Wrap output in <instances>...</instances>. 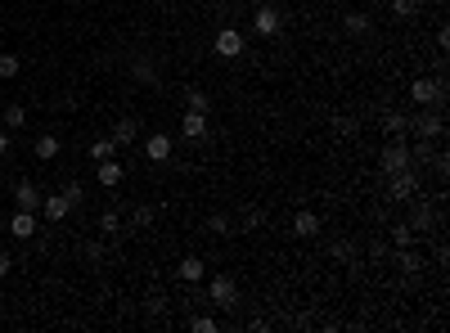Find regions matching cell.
I'll return each instance as SVG.
<instances>
[{
	"label": "cell",
	"mask_w": 450,
	"mask_h": 333,
	"mask_svg": "<svg viewBox=\"0 0 450 333\" xmlns=\"http://www.w3.org/2000/svg\"><path fill=\"white\" fill-rule=\"evenodd\" d=\"M0 122H5V131H23V127H28V108H23V104H9L5 113H0Z\"/></svg>",
	"instance_id": "cell-15"
},
{
	"label": "cell",
	"mask_w": 450,
	"mask_h": 333,
	"mask_svg": "<svg viewBox=\"0 0 450 333\" xmlns=\"http://www.w3.org/2000/svg\"><path fill=\"white\" fill-rule=\"evenodd\" d=\"M415 131H419V140H423V135H428V140H437V135H442V117H419Z\"/></svg>",
	"instance_id": "cell-21"
},
{
	"label": "cell",
	"mask_w": 450,
	"mask_h": 333,
	"mask_svg": "<svg viewBox=\"0 0 450 333\" xmlns=\"http://www.w3.org/2000/svg\"><path fill=\"white\" fill-rule=\"evenodd\" d=\"M32 153L41 158V163H50V158H59V140H54V135H41V140L32 144Z\"/></svg>",
	"instance_id": "cell-17"
},
{
	"label": "cell",
	"mask_w": 450,
	"mask_h": 333,
	"mask_svg": "<svg viewBox=\"0 0 450 333\" xmlns=\"http://www.w3.org/2000/svg\"><path fill=\"white\" fill-rule=\"evenodd\" d=\"M383 131H387V135H405V131H410V117H405V113H387V117H383Z\"/></svg>",
	"instance_id": "cell-19"
},
{
	"label": "cell",
	"mask_w": 450,
	"mask_h": 333,
	"mask_svg": "<svg viewBox=\"0 0 450 333\" xmlns=\"http://www.w3.org/2000/svg\"><path fill=\"white\" fill-rule=\"evenodd\" d=\"M189 108H194V113H212V100L203 90H189Z\"/></svg>",
	"instance_id": "cell-23"
},
{
	"label": "cell",
	"mask_w": 450,
	"mask_h": 333,
	"mask_svg": "<svg viewBox=\"0 0 450 333\" xmlns=\"http://www.w3.org/2000/svg\"><path fill=\"white\" fill-rule=\"evenodd\" d=\"M180 279H185V284H203V279H208L203 257H185V262H180Z\"/></svg>",
	"instance_id": "cell-14"
},
{
	"label": "cell",
	"mask_w": 450,
	"mask_h": 333,
	"mask_svg": "<svg viewBox=\"0 0 450 333\" xmlns=\"http://www.w3.org/2000/svg\"><path fill=\"white\" fill-rule=\"evenodd\" d=\"M100 230L113 234V230H117V212H104V216H100Z\"/></svg>",
	"instance_id": "cell-27"
},
{
	"label": "cell",
	"mask_w": 450,
	"mask_h": 333,
	"mask_svg": "<svg viewBox=\"0 0 450 333\" xmlns=\"http://www.w3.org/2000/svg\"><path fill=\"white\" fill-rule=\"evenodd\" d=\"M180 131H185L189 140H203V135H208V113H194L189 108V113L180 117Z\"/></svg>",
	"instance_id": "cell-12"
},
{
	"label": "cell",
	"mask_w": 450,
	"mask_h": 333,
	"mask_svg": "<svg viewBox=\"0 0 450 333\" xmlns=\"http://www.w3.org/2000/svg\"><path fill=\"white\" fill-rule=\"evenodd\" d=\"M212 50H216V59H239L243 54V32L239 28H221L216 41H212Z\"/></svg>",
	"instance_id": "cell-3"
},
{
	"label": "cell",
	"mask_w": 450,
	"mask_h": 333,
	"mask_svg": "<svg viewBox=\"0 0 450 333\" xmlns=\"http://www.w3.org/2000/svg\"><path fill=\"white\" fill-rule=\"evenodd\" d=\"M18 68H23V59H18V54H0V81H14V77H18Z\"/></svg>",
	"instance_id": "cell-20"
},
{
	"label": "cell",
	"mask_w": 450,
	"mask_h": 333,
	"mask_svg": "<svg viewBox=\"0 0 450 333\" xmlns=\"http://www.w3.org/2000/svg\"><path fill=\"white\" fill-rule=\"evenodd\" d=\"M252 28H257V36H275V32H279V9L261 5L257 14H252Z\"/></svg>",
	"instance_id": "cell-11"
},
{
	"label": "cell",
	"mask_w": 450,
	"mask_h": 333,
	"mask_svg": "<svg viewBox=\"0 0 450 333\" xmlns=\"http://www.w3.org/2000/svg\"><path fill=\"white\" fill-rule=\"evenodd\" d=\"M41 212H45V221H64L72 212V199L68 194H41Z\"/></svg>",
	"instance_id": "cell-6"
},
{
	"label": "cell",
	"mask_w": 450,
	"mask_h": 333,
	"mask_svg": "<svg viewBox=\"0 0 450 333\" xmlns=\"http://www.w3.org/2000/svg\"><path fill=\"white\" fill-rule=\"evenodd\" d=\"M415 9H419V0H392V14L396 18H410Z\"/></svg>",
	"instance_id": "cell-25"
},
{
	"label": "cell",
	"mask_w": 450,
	"mask_h": 333,
	"mask_svg": "<svg viewBox=\"0 0 450 333\" xmlns=\"http://www.w3.org/2000/svg\"><path fill=\"white\" fill-rule=\"evenodd\" d=\"M208 298L221 306V311H230V306L239 302V284H235V275H216V279L208 284Z\"/></svg>",
	"instance_id": "cell-2"
},
{
	"label": "cell",
	"mask_w": 450,
	"mask_h": 333,
	"mask_svg": "<svg viewBox=\"0 0 450 333\" xmlns=\"http://www.w3.org/2000/svg\"><path fill=\"white\" fill-rule=\"evenodd\" d=\"M208 230H212V234H230V221L216 212V216H208Z\"/></svg>",
	"instance_id": "cell-26"
},
{
	"label": "cell",
	"mask_w": 450,
	"mask_h": 333,
	"mask_svg": "<svg viewBox=\"0 0 450 333\" xmlns=\"http://www.w3.org/2000/svg\"><path fill=\"white\" fill-rule=\"evenodd\" d=\"M113 153H117V140H113V135H100V140L90 144V158H95V163H104V158H113Z\"/></svg>",
	"instance_id": "cell-18"
},
{
	"label": "cell",
	"mask_w": 450,
	"mask_h": 333,
	"mask_svg": "<svg viewBox=\"0 0 450 333\" xmlns=\"http://www.w3.org/2000/svg\"><path fill=\"white\" fill-rule=\"evenodd\" d=\"M9 270H14V257H9V252H0V275H9Z\"/></svg>",
	"instance_id": "cell-30"
},
{
	"label": "cell",
	"mask_w": 450,
	"mask_h": 333,
	"mask_svg": "<svg viewBox=\"0 0 450 333\" xmlns=\"http://www.w3.org/2000/svg\"><path fill=\"white\" fill-rule=\"evenodd\" d=\"M293 234H297V239H315V234H320V216H315V212H297L293 216Z\"/></svg>",
	"instance_id": "cell-13"
},
{
	"label": "cell",
	"mask_w": 450,
	"mask_h": 333,
	"mask_svg": "<svg viewBox=\"0 0 450 333\" xmlns=\"http://www.w3.org/2000/svg\"><path fill=\"white\" fill-rule=\"evenodd\" d=\"M9 153V131H0V158Z\"/></svg>",
	"instance_id": "cell-31"
},
{
	"label": "cell",
	"mask_w": 450,
	"mask_h": 333,
	"mask_svg": "<svg viewBox=\"0 0 450 333\" xmlns=\"http://www.w3.org/2000/svg\"><path fill=\"white\" fill-rule=\"evenodd\" d=\"M14 203L23 207V212H36V207H41V189H36L32 180H18L14 185Z\"/></svg>",
	"instance_id": "cell-9"
},
{
	"label": "cell",
	"mask_w": 450,
	"mask_h": 333,
	"mask_svg": "<svg viewBox=\"0 0 450 333\" xmlns=\"http://www.w3.org/2000/svg\"><path fill=\"white\" fill-rule=\"evenodd\" d=\"M396 243H401V248H410V243H415V234H410V226H401V230H396Z\"/></svg>",
	"instance_id": "cell-29"
},
{
	"label": "cell",
	"mask_w": 450,
	"mask_h": 333,
	"mask_svg": "<svg viewBox=\"0 0 450 333\" xmlns=\"http://www.w3.org/2000/svg\"><path fill=\"white\" fill-rule=\"evenodd\" d=\"M0 234H5V216H0Z\"/></svg>",
	"instance_id": "cell-32"
},
{
	"label": "cell",
	"mask_w": 450,
	"mask_h": 333,
	"mask_svg": "<svg viewBox=\"0 0 450 333\" xmlns=\"http://www.w3.org/2000/svg\"><path fill=\"white\" fill-rule=\"evenodd\" d=\"M136 77H140L144 86H153V68H149V64H136Z\"/></svg>",
	"instance_id": "cell-28"
},
{
	"label": "cell",
	"mask_w": 450,
	"mask_h": 333,
	"mask_svg": "<svg viewBox=\"0 0 450 333\" xmlns=\"http://www.w3.org/2000/svg\"><path fill=\"white\" fill-rule=\"evenodd\" d=\"M162 5H167V0H162Z\"/></svg>",
	"instance_id": "cell-33"
},
{
	"label": "cell",
	"mask_w": 450,
	"mask_h": 333,
	"mask_svg": "<svg viewBox=\"0 0 450 333\" xmlns=\"http://www.w3.org/2000/svg\"><path fill=\"white\" fill-rule=\"evenodd\" d=\"M387 180H392V185H387V194H392L396 203H405L410 194H415V185H419L415 176H410V167H405V171H396V176H387Z\"/></svg>",
	"instance_id": "cell-8"
},
{
	"label": "cell",
	"mask_w": 450,
	"mask_h": 333,
	"mask_svg": "<svg viewBox=\"0 0 450 333\" xmlns=\"http://www.w3.org/2000/svg\"><path fill=\"white\" fill-rule=\"evenodd\" d=\"M343 28H347L351 36H365V32H369V14H347Z\"/></svg>",
	"instance_id": "cell-22"
},
{
	"label": "cell",
	"mask_w": 450,
	"mask_h": 333,
	"mask_svg": "<svg viewBox=\"0 0 450 333\" xmlns=\"http://www.w3.org/2000/svg\"><path fill=\"white\" fill-rule=\"evenodd\" d=\"M5 230L14 234V239H32V234H36V212H23V207H18V212L5 221Z\"/></svg>",
	"instance_id": "cell-7"
},
{
	"label": "cell",
	"mask_w": 450,
	"mask_h": 333,
	"mask_svg": "<svg viewBox=\"0 0 450 333\" xmlns=\"http://www.w3.org/2000/svg\"><path fill=\"white\" fill-rule=\"evenodd\" d=\"M95 176H100L104 189H117V185H122V163H117V158H104V163H95Z\"/></svg>",
	"instance_id": "cell-10"
},
{
	"label": "cell",
	"mask_w": 450,
	"mask_h": 333,
	"mask_svg": "<svg viewBox=\"0 0 450 333\" xmlns=\"http://www.w3.org/2000/svg\"><path fill=\"white\" fill-rule=\"evenodd\" d=\"M144 158H149V163H172V135H149V140H144Z\"/></svg>",
	"instance_id": "cell-5"
},
{
	"label": "cell",
	"mask_w": 450,
	"mask_h": 333,
	"mask_svg": "<svg viewBox=\"0 0 450 333\" xmlns=\"http://www.w3.org/2000/svg\"><path fill=\"white\" fill-rule=\"evenodd\" d=\"M410 100H415V104H442V81H437V77H419L415 86H410Z\"/></svg>",
	"instance_id": "cell-4"
},
{
	"label": "cell",
	"mask_w": 450,
	"mask_h": 333,
	"mask_svg": "<svg viewBox=\"0 0 450 333\" xmlns=\"http://www.w3.org/2000/svg\"><path fill=\"white\" fill-rule=\"evenodd\" d=\"M136 131H140V122L117 117V122H113V140H117V149H122V144H131V140H136Z\"/></svg>",
	"instance_id": "cell-16"
},
{
	"label": "cell",
	"mask_w": 450,
	"mask_h": 333,
	"mask_svg": "<svg viewBox=\"0 0 450 333\" xmlns=\"http://www.w3.org/2000/svg\"><path fill=\"white\" fill-rule=\"evenodd\" d=\"M189 329H194V333H216V320H212V315H194Z\"/></svg>",
	"instance_id": "cell-24"
},
{
	"label": "cell",
	"mask_w": 450,
	"mask_h": 333,
	"mask_svg": "<svg viewBox=\"0 0 450 333\" xmlns=\"http://www.w3.org/2000/svg\"><path fill=\"white\" fill-rule=\"evenodd\" d=\"M415 158H410V144L401 140V135H392V144L383 149V176H396V171H405Z\"/></svg>",
	"instance_id": "cell-1"
}]
</instances>
